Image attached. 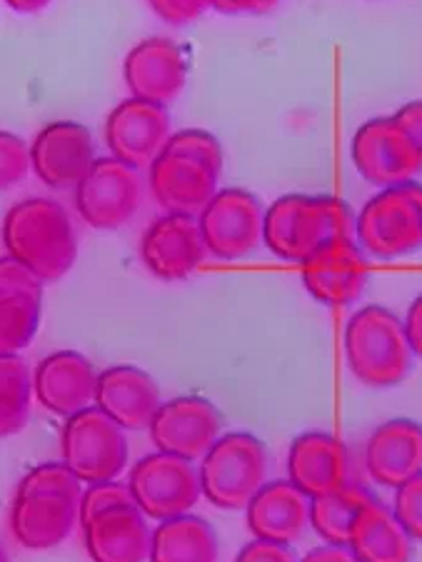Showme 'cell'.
Instances as JSON below:
<instances>
[{
    "label": "cell",
    "instance_id": "5",
    "mask_svg": "<svg viewBox=\"0 0 422 562\" xmlns=\"http://www.w3.org/2000/svg\"><path fill=\"white\" fill-rule=\"evenodd\" d=\"M201 491L220 510H246L267 483V448L253 432H228L197 468Z\"/></svg>",
    "mask_w": 422,
    "mask_h": 562
},
{
    "label": "cell",
    "instance_id": "24",
    "mask_svg": "<svg viewBox=\"0 0 422 562\" xmlns=\"http://www.w3.org/2000/svg\"><path fill=\"white\" fill-rule=\"evenodd\" d=\"M80 528L93 562H146L150 558L152 530L138 505H118Z\"/></svg>",
    "mask_w": 422,
    "mask_h": 562
},
{
    "label": "cell",
    "instance_id": "38",
    "mask_svg": "<svg viewBox=\"0 0 422 562\" xmlns=\"http://www.w3.org/2000/svg\"><path fill=\"white\" fill-rule=\"evenodd\" d=\"M210 3L223 15H265L281 0H210Z\"/></svg>",
    "mask_w": 422,
    "mask_h": 562
},
{
    "label": "cell",
    "instance_id": "7",
    "mask_svg": "<svg viewBox=\"0 0 422 562\" xmlns=\"http://www.w3.org/2000/svg\"><path fill=\"white\" fill-rule=\"evenodd\" d=\"M128 487L138 510L156 522L187 515L203 495L201 475L193 462L168 452L140 458L130 470Z\"/></svg>",
    "mask_w": 422,
    "mask_h": 562
},
{
    "label": "cell",
    "instance_id": "2",
    "mask_svg": "<svg viewBox=\"0 0 422 562\" xmlns=\"http://www.w3.org/2000/svg\"><path fill=\"white\" fill-rule=\"evenodd\" d=\"M340 238H355V215L343 198L287 193L265 211L263 246L285 262H303Z\"/></svg>",
    "mask_w": 422,
    "mask_h": 562
},
{
    "label": "cell",
    "instance_id": "36",
    "mask_svg": "<svg viewBox=\"0 0 422 562\" xmlns=\"http://www.w3.org/2000/svg\"><path fill=\"white\" fill-rule=\"evenodd\" d=\"M236 562H300L290 546H277V542L267 540H250L242 546Z\"/></svg>",
    "mask_w": 422,
    "mask_h": 562
},
{
    "label": "cell",
    "instance_id": "17",
    "mask_svg": "<svg viewBox=\"0 0 422 562\" xmlns=\"http://www.w3.org/2000/svg\"><path fill=\"white\" fill-rule=\"evenodd\" d=\"M185 50L170 38H148L130 48L123 63V78L130 98L170 105L181 98L187 83Z\"/></svg>",
    "mask_w": 422,
    "mask_h": 562
},
{
    "label": "cell",
    "instance_id": "23",
    "mask_svg": "<svg viewBox=\"0 0 422 562\" xmlns=\"http://www.w3.org/2000/svg\"><path fill=\"white\" fill-rule=\"evenodd\" d=\"M248 530L255 540L290 546L310 528V497L303 495L290 480H273L260 487L246 507Z\"/></svg>",
    "mask_w": 422,
    "mask_h": 562
},
{
    "label": "cell",
    "instance_id": "26",
    "mask_svg": "<svg viewBox=\"0 0 422 562\" xmlns=\"http://www.w3.org/2000/svg\"><path fill=\"white\" fill-rule=\"evenodd\" d=\"M218 532L197 515L158 522L150 540V562H218Z\"/></svg>",
    "mask_w": 422,
    "mask_h": 562
},
{
    "label": "cell",
    "instance_id": "30",
    "mask_svg": "<svg viewBox=\"0 0 422 562\" xmlns=\"http://www.w3.org/2000/svg\"><path fill=\"white\" fill-rule=\"evenodd\" d=\"M33 493H58L70 497H83V483L70 470L66 462H43V465L28 470L18 483L15 495H33Z\"/></svg>",
    "mask_w": 422,
    "mask_h": 562
},
{
    "label": "cell",
    "instance_id": "11",
    "mask_svg": "<svg viewBox=\"0 0 422 562\" xmlns=\"http://www.w3.org/2000/svg\"><path fill=\"white\" fill-rule=\"evenodd\" d=\"M223 168L210 160L166 145L150 166V190L156 203L170 215H201L218 193Z\"/></svg>",
    "mask_w": 422,
    "mask_h": 562
},
{
    "label": "cell",
    "instance_id": "18",
    "mask_svg": "<svg viewBox=\"0 0 422 562\" xmlns=\"http://www.w3.org/2000/svg\"><path fill=\"white\" fill-rule=\"evenodd\" d=\"M98 370L83 352L58 350L43 358L33 370V395L48 413L73 418L95 405Z\"/></svg>",
    "mask_w": 422,
    "mask_h": 562
},
{
    "label": "cell",
    "instance_id": "25",
    "mask_svg": "<svg viewBox=\"0 0 422 562\" xmlns=\"http://www.w3.org/2000/svg\"><path fill=\"white\" fill-rule=\"evenodd\" d=\"M347 548L357 562H412V538L402 530L392 507L373 497L350 532Z\"/></svg>",
    "mask_w": 422,
    "mask_h": 562
},
{
    "label": "cell",
    "instance_id": "9",
    "mask_svg": "<svg viewBox=\"0 0 422 562\" xmlns=\"http://www.w3.org/2000/svg\"><path fill=\"white\" fill-rule=\"evenodd\" d=\"M142 203V180L118 158H95L76 188V211L95 231H118L136 217Z\"/></svg>",
    "mask_w": 422,
    "mask_h": 562
},
{
    "label": "cell",
    "instance_id": "4",
    "mask_svg": "<svg viewBox=\"0 0 422 562\" xmlns=\"http://www.w3.org/2000/svg\"><path fill=\"white\" fill-rule=\"evenodd\" d=\"M355 243L367 258L398 260L422 250V183L383 188L355 215Z\"/></svg>",
    "mask_w": 422,
    "mask_h": 562
},
{
    "label": "cell",
    "instance_id": "12",
    "mask_svg": "<svg viewBox=\"0 0 422 562\" xmlns=\"http://www.w3.org/2000/svg\"><path fill=\"white\" fill-rule=\"evenodd\" d=\"M220 411L201 395H181L163 403L148 428L158 452H168L187 462L208 456V450L220 438Z\"/></svg>",
    "mask_w": 422,
    "mask_h": 562
},
{
    "label": "cell",
    "instance_id": "15",
    "mask_svg": "<svg viewBox=\"0 0 422 562\" xmlns=\"http://www.w3.org/2000/svg\"><path fill=\"white\" fill-rule=\"evenodd\" d=\"M201 225L193 215H170L150 223L140 238V260L152 278L163 283H181L205 262Z\"/></svg>",
    "mask_w": 422,
    "mask_h": 562
},
{
    "label": "cell",
    "instance_id": "33",
    "mask_svg": "<svg viewBox=\"0 0 422 562\" xmlns=\"http://www.w3.org/2000/svg\"><path fill=\"white\" fill-rule=\"evenodd\" d=\"M392 513L412 542H422V473L395 491Z\"/></svg>",
    "mask_w": 422,
    "mask_h": 562
},
{
    "label": "cell",
    "instance_id": "39",
    "mask_svg": "<svg viewBox=\"0 0 422 562\" xmlns=\"http://www.w3.org/2000/svg\"><path fill=\"white\" fill-rule=\"evenodd\" d=\"M406 333H408V342L412 348V356L422 358V293L412 301L406 315Z\"/></svg>",
    "mask_w": 422,
    "mask_h": 562
},
{
    "label": "cell",
    "instance_id": "40",
    "mask_svg": "<svg viewBox=\"0 0 422 562\" xmlns=\"http://www.w3.org/2000/svg\"><path fill=\"white\" fill-rule=\"evenodd\" d=\"M300 562H357V558L350 552V548L320 546L312 548L305 558H300Z\"/></svg>",
    "mask_w": 422,
    "mask_h": 562
},
{
    "label": "cell",
    "instance_id": "19",
    "mask_svg": "<svg viewBox=\"0 0 422 562\" xmlns=\"http://www.w3.org/2000/svg\"><path fill=\"white\" fill-rule=\"evenodd\" d=\"M163 397L148 370L138 366H113L98 373L95 407L123 430H148Z\"/></svg>",
    "mask_w": 422,
    "mask_h": 562
},
{
    "label": "cell",
    "instance_id": "42",
    "mask_svg": "<svg viewBox=\"0 0 422 562\" xmlns=\"http://www.w3.org/2000/svg\"><path fill=\"white\" fill-rule=\"evenodd\" d=\"M0 562H8V555H5V550H3V546H0Z\"/></svg>",
    "mask_w": 422,
    "mask_h": 562
},
{
    "label": "cell",
    "instance_id": "6",
    "mask_svg": "<svg viewBox=\"0 0 422 562\" xmlns=\"http://www.w3.org/2000/svg\"><path fill=\"white\" fill-rule=\"evenodd\" d=\"M60 450L62 462L85 485L118 480L130 458L125 430L95 405L66 418L60 430Z\"/></svg>",
    "mask_w": 422,
    "mask_h": 562
},
{
    "label": "cell",
    "instance_id": "8",
    "mask_svg": "<svg viewBox=\"0 0 422 562\" xmlns=\"http://www.w3.org/2000/svg\"><path fill=\"white\" fill-rule=\"evenodd\" d=\"M205 248L218 260L250 258L263 246L265 205L253 190L223 188L197 215Z\"/></svg>",
    "mask_w": 422,
    "mask_h": 562
},
{
    "label": "cell",
    "instance_id": "34",
    "mask_svg": "<svg viewBox=\"0 0 422 562\" xmlns=\"http://www.w3.org/2000/svg\"><path fill=\"white\" fill-rule=\"evenodd\" d=\"M160 21H166L175 29H183V25H191L210 11V0H148Z\"/></svg>",
    "mask_w": 422,
    "mask_h": 562
},
{
    "label": "cell",
    "instance_id": "1",
    "mask_svg": "<svg viewBox=\"0 0 422 562\" xmlns=\"http://www.w3.org/2000/svg\"><path fill=\"white\" fill-rule=\"evenodd\" d=\"M5 256L21 262L43 285L58 283L78 260V240L66 207L53 198H25L3 217Z\"/></svg>",
    "mask_w": 422,
    "mask_h": 562
},
{
    "label": "cell",
    "instance_id": "20",
    "mask_svg": "<svg viewBox=\"0 0 422 562\" xmlns=\"http://www.w3.org/2000/svg\"><path fill=\"white\" fill-rule=\"evenodd\" d=\"M287 480L310 501L335 493L350 483V458L335 435L310 430L293 440L287 456Z\"/></svg>",
    "mask_w": 422,
    "mask_h": 562
},
{
    "label": "cell",
    "instance_id": "16",
    "mask_svg": "<svg viewBox=\"0 0 422 562\" xmlns=\"http://www.w3.org/2000/svg\"><path fill=\"white\" fill-rule=\"evenodd\" d=\"M95 162L93 133L83 123L56 121L31 145V168L53 190H73Z\"/></svg>",
    "mask_w": 422,
    "mask_h": 562
},
{
    "label": "cell",
    "instance_id": "22",
    "mask_svg": "<svg viewBox=\"0 0 422 562\" xmlns=\"http://www.w3.org/2000/svg\"><path fill=\"white\" fill-rule=\"evenodd\" d=\"M80 522V501L58 493L15 495L11 507L13 538L25 550H50L68 540Z\"/></svg>",
    "mask_w": 422,
    "mask_h": 562
},
{
    "label": "cell",
    "instance_id": "14",
    "mask_svg": "<svg viewBox=\"0 0 422 562\" xmlns=\"http://www.w3.org/2000/svg\"><path fill=\"white\" fill-rule=\"evenodd\" d=\"M300 278L312 301L326 307H345L363 297L370 283V268L355 238H340L312 252L300 266Z\"/></svg>",
    "mask_w": 422,
    "mask_h": 562
},
{
    "label": "cell",
    "instance_id": "21",
    "mask_svg": "<svg viewBox=\"0 0 422 562\" xmlns=\"http://www.w3.org/2000/svg\"><path fill=\"white\" fill-rule=\"evenodd\" d=\"M365 468L383 487L406 485L422 473V423L392 418L377 425L365 446Z\"/></svg>",
    "mask_w": 422,
    "mask_h": 562
},
{
    "label": "cell",
    "instance_id": "3",
    "mask_svg": "<svg viewBox=\"0 0 422 562\" xmlns=\"http://www.w3.org/2000/svg\"><path fill=\"white\" fill-rule=\"evenodd\" d=\"M347 368L367 387H395L412 373L415 356L406 323L385 305H365L345 325Z\"/></svg>",
    "mask_w": 422,
    "mask_h": 562
},
{
    "label": "cell",
    "instance_id": "35",
    "mask_svg": "<svg viewBox=\"0 0 422 562\" xmlns=\"http://www.w3.org/2000/svg\"><path fill=\"white\" fill-rule=\"evenodd\" d=\"M0 295L43 297V283L21 262L11 256H3L0 258Z\"/></svg>",
    "mask_w": 422,
    "mask_h": 562
},
{
    "label": "cell",
    "instance_id": "27",
    "mask_svg": "<svg viewBox=\"0 0 422 562\" xmlns=\"http://www.w3.org/2000/svg\"><path fill=\"white\" fill-rule=\"evenodd\" d=\"M375 495L365 491L363 485L347 483L335 493L310 501V525L326 546L347 548L350 532H353L355 520L361 518L363 507L373 501Z\"/></svg>",
    "mask_w": 422,
    "mask_h": 562
},
{
    "label": "cell",
    "instance_id": "32",
    "mask_svg": "<svg viewBox=\"0 0 422 562\" xmlns=\"http://www.w3.org/2000/svg\"><path fill=\"white\" fill-rule=\"evenodd\" d=\"M118 505H136L128 483L111 480V483L88 485L83 491V497H80V525H85L88 520H93L95 515L113 510V507Z\"/></svg>",
    "mask_w": 422,
    "mask_h": 562
},
{
    "label": "cell",
    "instance_id": "37",
    "mask_svg": "<svg viewBox=\"0 0 422 562\" xmlns=\"http://www.w3.org/2000/svg\"><path fill=\"white\" fill-rule=\"evenodd\" d=\"M392 121L400 125L402 133L408 135L410 143L415 145L422 158V101H410L392 113Z\"/></svg>",
    "mask_w": 422,
    "mask_h": 562
},
{
    "label": "cell",
    "instance_id": "10",
    "mask_svg": "<svg viewBox=\"0 0 422 562\" xmlns=\"http://www.w3.org/2000/svg\"><path fill=\"white\" fill-rule=\"evenodd\" d=\"M353 166L367 183L377 188H392L418 180L422 173V158L415 145L392 115L370 117L355 131L350 143Z\"/></svg>",
    "mask_w": 422,
    "mask_h": 562
},
{
    "label": "cell",
    "instance_id": "41",
    "mask_svg": "<svg viewBox=\"0 0 422 562\" xmlns=\"http://www.w3.org/2000/svg\"><path fill=\"white\" fill-rule=\"evenodd\" d=\"M3 3L11 8V11H15V13L33 15V13L46 11V8L53 3V0H3Z\"/></svg>",
    "mask_w": 422,
    "mask_h": 562
},
{
    "label": "cell",
    "instance_id": "31",
    "mask_svg": "<svg viewBox=\"0 0 422 562\" xmlns=\"http://www.w3.org/2000/svg\"><path fill=\"white\" fill-rule=\"evenodd\" d=\"M31 173V145L21 135L0 131V190H11Z\"/></svg>",
    "mask_w": 422,
    "mask_h": 562
},
{
    "label": "cell",
    "instance_id": "28",
    "mask_svg": "<svg viewBox=\"0 0 422 562\" xmlns=\"http://www.w3.org/2000/svg\"><path fill=\"white\" fill-rule=\"evenodd\" d=\"M33 370L21 356H0V440L21 432L31 418Z\"/></svg>",
    "mask_w": 422,
    "mask_h": 562
},
{
    "label": "cell",
    "instance_id": "13",
    "mask_svg": "<svg viewBox=\"0 0 422 562\" xmlns=\"http://www.w3.org/2000/svg\"><path fill=\"white\" fill-rule=\"evenodd\" d=\"M170 140L168 105L125 98L107 115L105 145L113 158L130 168H150Z\"/></svg>",
    "mask_w": 422,
    "mask_h": 562
},
{
    "label": "cell",
    "instance_id": "29",
    "mask_svg": "<svg viewBox=\"0 0 422 562\" xmlns=\"http://www.w3.org/2000/svg\"><path fill=\"white\" fill-rule=\"evenodd\" d=\"M43 297L0 295V356H18L41 328Z\"/></svg>",
    "mask_w": 422,
    "mask_h": 562
}]
</instances>
